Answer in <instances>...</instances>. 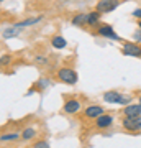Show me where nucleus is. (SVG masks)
I'll list each match as a JSON object with an SVG mask.
<instances>
[{
    "label": "nucleus",
    "mask_w": 141,
    "mask_h": 148,
    "mask_svg": "<svg viewBox=\"0 0 141 148\" xmlns=\"http://www.w3.org/2000/svg\"><path fill=\"white\" fill-rule=\"evenodd\" d=\"M58 81L59 82H63V84H69V86H74V84H77V81H79V74L77 71H74L72 68H59L58 69Z\"/></svg>",
    "instance_id": "obj_1"
},
{
    "label": "nucleus",
    "mask_w": 141,
    "mask_h": 148,
    "mask_svg": "<svg viewBox=\"0 0 141 148\" xmlns=\"http://www.w3.org/2000/svg\"><path fill=\"white\" fill-rule=\"evenodd\" d=\"M121 127H123V130H126V132H130V133L141 132V115H136V117L123 115Z\"/></svg>",
    "instance_id": "obj_2"
},
{
    "label": "nucleus",
    "mask_w": 141,
    "mask_h": 148,
    "mask_svg": "<svg viewBox=\"0 0 141 148\" xmlns=\"http://www.w3.org/2000/svg\"><path fill=\"white\" fill-rule=\"evenodd\" d=\"M95 32H97V35L102 36V38H107V40H118V41H121V38L115 33V28L112 27L110 23H99V25L95 27Z\"/></svg>",
    "instance_id": "obj_3"
},
{
    "label": "nucleus",
    "mask_w": 141,
    "mask_h": 148,
    "mask_svg": "<svg viewBox=\"0 0 141 148\" xmlns=\"http://www.w3.org/2000/svg\"><path fill=\"white\" fill-rule=\"evenodd\" d=\"M123 48H121V53L125 56H131V58H141V45H138L136 41H126L121 40Z\"/></svg>",
    "instance_id": "obj_4"
},
{
    "label": "nucleus",
    "mask_w": 141,
    "mask_h": 148,
    "mask_svg": "<svg viewBox=\"0 0 141 148\" xmlns=\"http://www.w3.org/2000/svg\"><path fill=\"white\" fill-rule=\"evenodd\" d=\"M80 109H82V102L76 97H69L63 104V112L67 114V115H76V114L80 112Z\"/></svg>",
    "instance_id": "obj_5"
},
{
    "label": "nucleus",
    "mask_w": 141,
    "mask_h": 148,
    "mask_svg": "<svg viewBox=\"0 0 141 148\" xmlns=\"http://www.w3.org/2000/svg\"><path fill=\"white\" fill-rule=\"evenodd\" d=\"M120 3H123L121 0H99L95 10H99L100 13H110V12L116 10Z\"/></svg>",
    "instance_id": "obj_6"
},
{
    "label": "nucleus",
    "mask_w": 141,
    "mask_h": 148,
    "mask_svg": "<svg viewBox=\"0 0 141 148\" xmlns=\"http://www.w3.org/2000/svg\"><path fill=\"white\" fill-rule=\"evenodd\" d=\"M113 122H115V117L112 115V114H102L95 119V128H99V130H107L113 125Z\"/></svg>",
    "instance_id": "obj_7"
},
{
    "label": "nucleus",
    "mask_w": 141,
    "mask_h": 148,
    "mask_svg": "<svg viewBox=\"0 0 141 148\" xmlns=\"http://www.w3.org/2000/svg\"><path fill=\"white\" fill-rule=\"evenodd\" d=\"M105 112V109L99 104H92V106H87L84 109V117L85 119H89V120H95L99 115H102Z\"/></svg>",
    "instance_id": "obj_8"
},
{
    "label": "nucleus",
    "mask_w": 141,
    "mask_h": 148,
    "mask_svg": "<svg viewBox=\"0 0 141 148\" xmlns=\"http://www.w3.org/2000/svg\"><path fill=\"white\" fill-rule=\"evenodd\" d=\"M123 115H130V117H136V115H141V104H135L131 102L128 106H123V110H121Z\"/></svg>",
    "instance_id": "obj_9"
},
{
    "label": "nucleus",
    "mask_w": 141,
    "mask_h": 148,
    "mask_svg": "<svg viewBox=\"0 0 141 148\" xmlns=\"http://www.w3.org/2000/svg\"><path fill=\"white\" fill-rule=\"evenodd\" d=\"M120 97H121V92L120 90H107V92H104V101L107 102V104H118L120 102Z\"/></svg>",
    "instance_id": "obj_10"
},
{
    "label": "nucleus",
    "mask_w": 141,
    "mask_h": 148,
    "mask_svg": "<svg viewBox=\"0 0 141 148\" xmlns=\"http://www.w3.org/2000/svg\"><path fill=\"white\" fill-rule=\"evenodd\" d=\"M100 16H102V13H100L99 10H92L87 13V27L90 28H95L97 25L100 23Z\"/></svg>",
    "instance_id": "obj_11"
},
{
    "label": "nucleus",
    "mask_w": 141,
    "mask_h": 148,
    "mask_svg": "<svg viewBox=\"0 0 141 148\" xmlns=\"http://www.w3.org/2000/svg\"><path fill=\"white\" fill-rule=\"evenodd\" d=\"M41 20H43V15H41V16H36V18H28V20L18 21V23H15L13 27H15V28H18V30H23V28H26V27H31V25H36V23H40Z\"/></svg>",
    "instance_id": "obj_12"
},
{
    "label": "nucleus",
    "mask_w": 141,
    "mask_h": 148,
    "mask_svg": "<svg viewBox=\"0 0 141 148\" xmlns=\"http://www.w3.org/2000/svg\"><path fill=\"white\" fill-rule=\"evenodd\" d=\"M51 46L54 49H64V48L67 46V41H66V38L61 36V35H56V36L51 38Z\"/></svg>",
    "instance_id": "obj_13"
},
{
    "label": "nucleus",
    "mask_w": 141,
    "mask_h": 148,
    "mask_svg": "<svg viewBox=\"0 0 141 148\" xmlns=\"http://www.w3.org/2000/svg\"><path fill=\"white\" fill-rule=\"evenodd\" d=\"M72 25L74 27H87V13H77L72 16Z\"/></svg>",
    "instance_id": "obj_14"
},
{
    "label": "nucleus",
    "mask_w": 141,
    "mask_h": 148,
    "mask_svg": "<svg viewBox=\"0 0 141 148\" xmlns=\"http://www.w3.org/2000/svg\"><path fill=\"white\" fill-rule=\"evenodd\" d=\"M18 138H21V132H8L0 135V142H16Z\"/></svg>",
    "instance_id": "obj_15"
},
{
    "label": "nucleus",
    "mask_w": 141,
    "mask_h": 148,
    "mask_svg": "<svg viewBox=\"0 0 141 148\" xmlns=\"http://www.w3.org/2000/svg\"><path fill=\"white\" fill-rule=\"evenodd\" d=\"M36 135H38L36 128H33V127H26V128L21 130V138H23V140H33Z\"/></svg>",
    "instance_id": "obj_16"
},
{
    "label": "nucleus",
    "mask_w": 141,
    "mask_h": 148,
    "mask_svg": "<svg viewBox=\"0 0 141 148\" xmlns=\"http://www.w3.org/2000/svg\"><path fill=\"white\" fill-rule=\"evenodd\" d=\"M20 33V30L18 28H15V27H10V28H5L3 32H2V36L5 38V40H8V38H13V36H16Z\"/></svg>",
    "instance_id": "obj_17"
},
{
    "label": "nucleus",
    "mask_w": 141,
    "mask_h": 148,
    "mask_svg": "<svg viewBox=\"0 0 141 148\" xmlns=\"http://www.w3.org/2000/svg\"><path fill=\"white\" fill-rule=\"evenodd\" d=\"M133 102V97H131L130 94H123L121 92V97H120V102H118V106H128V104H131Z\"/></svg>",
    "instance_id": "obj_18"
},
{
    "label": "nucleus",
    "mask_w": 141,
    "mask_h": 148,
    "mask_svg": "<svg viewBox=\"0 0 141 148\" xmlns=\"http://www.w3.org/2000/svg\"><path fill=\"white\" fill-rule=\"evenodd\" d=\"M12 63V56L10 54H3L2 58H0V66L3 68V66H8V64Z\"/></svg>",
    "instance_id": "obj_19"
},
{
    "label": "nucleus",
    "mask_w": 141,
    "mask_h": 148,
    "mask_svg": "<svg viewBox=\"0 0 141 148\" xmlns=\"http://www.w3.org/2000/svg\"><path fill=\"white\" fill-rule=\"evenodd\" d=\"M33 147H35V148H48V147H49V143L44 142V140H41V142L33 143Z\"/></svg>",
    "instance_id": "obj_20"
},
{
    "label": "nucleus",
    "mask_w": 141,
    "mask_h": 148,
    "mask_svg": "<svg viewBox=\"0 0 141 148\" xmlns=\"http://www.w3.org/2000/svg\"><path fill=\"white\" fill-rule=\"evenodd\" d=\"M35 61H36L38 64H48V59L44 58V56H36V58H35Z\"/></svg>",
    "instance_id": "obj_21"
},
{
    "label": "nucleus",
    "mask_w": 141,
    "mask_h": 148,
    "mask_svg": "<svg viewBox=\"0 0 141 148\" xmlns=\"http://www.w3.org/2000/svg\"><path fill=\"white\" fill-rule=\"evenodd\" d=\"M133 18H136V20H141V8H136V10H133Z\"/></svg>",
    "instance_id": "obj_22"
},
{
    "label": "nucleus",
    "mask_w": 141,
    "mask_h": 148,
    "mask_svg": "<svg viewBox=\"0 0 141 148\" xmlns=\"http://www.w3.org/2000/svg\"><path fill=\"white\" fill-rule=\"evenodd\" d=\"M48 84H49V81H48V79H40V84H38V87H40V89L43 90Z\"/></svg>",
    "instance_id": "obj_23"
},
{
    "label": "nucleus",
    "mask_w": 141,
    "mask_h": 148,
    "mask_svg": "<svg viewBox=\"0 0 141 148\" xmlns=\"http://www.w3.org/2000/svg\"><path fill=\"white\" fill-rule=\"evenodd\" d=\"M133 40H135V41H141V30H140V32H136L135 35H133Z\"/></svg>",
    "instance_id": "obj_24"
},
{
    "label": "nucleus",
    "mask_w": 141,
    "mask_h": 148,
    "mask_svg": "<svg viewBox=\"0 0 141 148\" xmlns=\"http://www.w3.org/2000/svg\"><path fill=\"white\" fill-rule=\"evenodd\" d=\"M138 102H140V104H141V92H140V94H138Z\"/></svg>",
    "instance_id": "obj_25"
},
{
    "label": "nucleus",
    "mask_w": 141,
    "mask_h": 148,
    "mask_svg": "<svg viewBox=\"0 0 141 148\" xmlns=\"http://www.w3.org/2000/svg\"><path fill=\"white\" fill-rule=\"evenodd\" d=\"M138 28L141 30V20H138Z\"/></svg>",
    "instance_id": "obj_26"
},
{
    "label": "nucleus",
    "mask_w": 141,
    "mask_h": 148,
    "mask_svg": "<svg viewBox=\"0 0 141 148\" xmlns=\"http://www.w3.org/2000/svg\"><path fill=\"white\" fill-rule=\"evenodd\" d=\"M0 2H5V0H0Z\"/></svg>",
    "instance_id": "obj_27"
}]
</instances>
